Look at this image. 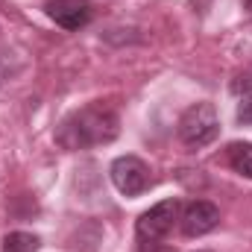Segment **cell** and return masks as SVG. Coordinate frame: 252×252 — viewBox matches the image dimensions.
Masks as SVG:
<instances>
[{"mask_svg":"<svg viewBox=\"0 0 252 252\" xmlns=\"http://www.w3.org/2000/svg\"><path fill=\"white\" fill-rule=\"evenodd\" d=\"M121 135V118L109 103H88L76 112H70L62 124L56 126V144L62 150H88L112 144Z\"/></svg>","mask_w":252,"mask_h":252,"instance_id":"6da1fadb","label":"cell"},{"mask_svg":"<svg viewBox=\"0 0 252 252\" xmlns=\"http://www.w3.org/2000/svg\"><path fill=\"white\" fill-rule=\"evenodd\" d=\"M179 141L188 147V150H199V147H208L217 135H220V118H217V109L211 103H193L182 112L179 118Z\"/></svg>","mask_w":252,"mask_h":252,"instance_id":"7a4b0ae2","label":"cell"},{"mask_svg":"<svg viewBox=\"0 0 252 252\" xmlns=\"http://www.w3.org/2000/svg\"><path fill=\"white\" fill-rule=\"evenodd\" d=\"M182 205L179 199H164L158 205H153L150 211H144L138 217V241L141 244H158L161 238H167L173 232V226L179 223Z\"/></svg>","mask_w":252,"mask_h":252,"instance_id":"3957f363","label":"cell"},{"mask_svg":"<svg viewBox=\"0 0 252 252\" xmlns=\"http://www.w3.org/2000/svg\"><path fill=\"white\" fill-rule=\"evenodd\" d=\"M109 176L115 182V188L124 196H138L150 188V167L138 158V156H121L112 161Z\"/></svg>","mask_w":252,"mask_h":252,"instance_id":"277c9868","label":"cell"},{"mask_svg":"<svg viewBox=\"0 0 252 252\" xmlns=\"http://www.w3.org/2000/svg\"><path fill=\"white\" fill-rule=\"evenodd\" d=\"M44 12L53 24H59L67 32H76L94 21V6L88 0H50Z\"/></svg>","mask_w":252,"mask_h":252,"instance_id":"5b68a950","label":"cell"},{"mask_svg":"<svg viewBox=\"0 0 252 252\" xmlns=\"http://www.w3.org/2000/svg\"><path fill=\"white\" fill-rule=\"evenodd\" d=\"M179 226L185 238H202L220 226V208L208 199H196L179 214Z\"/></svg>","mask_w":252,"mask_h":252,"instance_id":"8992f818","label":"cell"},{"mask_svg":"<svg viewBox=\"0 0 252 252\" xmlns=\"http://www.w3.org/2000/svg\"><path fill=\"white\" fill-rule=\"evenodd\" d=\"M226 156H229V164L235 173L252 179V144H232L226 150Z\"/></svg>","mask_w":252,"mask_h":252,"instance_id":"52a82bcc","label":"cell"},{"mask_svg":"<svg viewBox=\"0 0 252 252\" xmlns=\"http://www.w3.org/2000/svg\"><path fill=\"white\" fill-rule=\"evenodd\" d=\"M38 238L30 232H9L3 238V252H38Z\"/></svg>","mask_w":252,"mask_h":252,"instance_id":"ba28073f","label":"cell"},{"mask_svg":"<svg viewBox=\"0 0 252 252\" xmlns=\"http://www.w3.org/2000/svg\"><path fill=\"white\" fill-rule=\"evenodd\" d=\"M238 124L241 126H252V97H247V100L238 106Z\"/></svg>","mask_w":252,"mask_h":252,"instance_id":"9c48e42d","label":"cell"},{"mask_svg":"<svg viewBox=\"0 0 252 252\" xmlns=\"http://www.w3.org/2000/svg\"><path fill=\"white\" fill-rule=\"evenodd\" d=\"M232 91H235V94H241V91H252V73L238 76V79L232 82Z\"/></svg>","mask_w":252,"mask_h":252,"instance_id":"30bf717a","label":"cell"},{"mask_svg":"<svg viewBox=\"0 0 252 252\" xmlns=\"http://www.w3.org/2000/svg\"><path fill=\"white\" fill-rule=\"evenodd\" d=\"M247 9H252V0H247Z\"/></svg>","mask_w":252,"mask_h":252,"instance_id":"8fae6325","label":"cell"}]
</instances>
